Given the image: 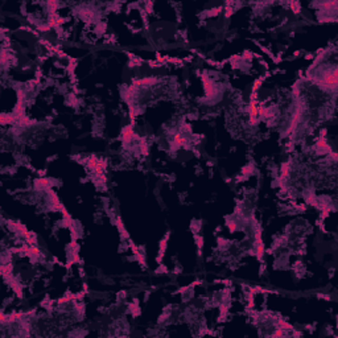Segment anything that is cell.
Instances as JSON below:
<instances>
[{
    "label": "cell",
    "mask_w": 338,
    "mask_h": 338,
    "mask_svg": "<svg viewBox=\"0 0 338 338\" xmlns=\"http://www.w3.org/2000/svg\"><path fill=\"white\" fill-rule=\"evenodd\" d=\"M201 78H202V81H204V89H205V92H206V95L209 98L210 97H214V95H215V87H214V85H213V82L205 74L201 75Z\"/></svg>",
    "instance_id": "6da1fadb"
},
{
    "label": "cell",
    "mask_w": 338,
    "mask_h": 338,
    "mask_svg": "<svg viewBox=\"0 0 338 338\" xmlns=\"http://www.w3.org/2000/svg\"><path fill=\"white\" fill-rule=\"evenodd\" d=\"M135 138V134H134V128H132V124L129 126L124 127L123 131H122V140H123L124 144H128L131 143V140Z\"/></svg>",
    "instance_id": "7a4b0ae2"
},
{
    "label": "cell",
    "mask_w": 338,
    "mask_h": 338,
    "mask_svg": "<svg viewBox=\"0 0 338 338\" xmlns=\"http://www.w3.org/2000/svg\"><path fill=\"white\" fill-rule=\"evenodd\" d=\"M8 283H9V285L12 287L13 292L17 295V297H23V289H21V284L19 283V281L16 280L13 276H12V277L8 280Z\"/></svg>",
    "instance_id": "3957f363"
},
{
    "label": "cell",
    "mask_w": 338,
    "mask_h": 338,
    "mask_svg": "<svg viewBox=\"0 0 338 338\" xmlns=\"http://www.w3.org/2000/svg\"><path fill=\"white\" fill-rule=\"evenodd\" d=\"M129 246H131V248H132V251H134V254H135V256H136V259H138V261L141 264V267H145V261H144V258H143V255L140 254V251L138 250V247L135 246V243H132V242H129Z\"/></svg>",
    "instance_id": "277c9868"
},
{
    "label": "cell",
    "mask_w": 338,
    "mask_h": 338,
    "mask_svg": "<svg viewBox=\"0 0 338 338\" xmlns=\"http://www.w3.org/2000/svg\"><path fill=\"white\" fill-rule=\"evenodd\" d=\"M15 120H16V116H15V115L3 114L1 116H0V123L3 124V126H6V124H8V123H13Z\"/></svg>",
    "instance_id": "5b68a950"
},
{
    "label": "cell",
    "mask_w": 338,
    "mask_h": 338,
    "mask_svg": "<svg viewBox=\"0 0 338 338\" xmlns=\"http://www.w3.org/2000/svg\"><path fill=\"white\" fill-rule=\"evenodd\" d=\"M116 226H118V229H119V231H120V234H122V238H128V232H127V230L124 229L123 222H122L120 217L116 218Z\"/></svg>",
    "instance_id": "8992f818"
},
{
    "label": "cell",
    "mask_w": 338,
    "mask_h": 338,
    "mask_svg": "<svg viewBox=\"0 0 338 338\" xmlns=\"http://www.w3.org/2000/svg\"><path fill=\"white\" fill-rule=\"evenodd\" d=\"M98 161L99 160H98L97 156H94V155H91L87 159V168H89V170H95V166H97Z\"/></svg>",
    "instance_id": "52a82bcc"
},
{
    "label": "cell",
    "mask_w": 338,
    "mask_h": 338,
    "mask_svg": "<svg viewBox=\"0 0 338 338\" xmlns=\"http://www.w3.org/2000/svg\"><path fill=\"white\" fill-rule=\"evenodd\" d=\"M166 239H168V236H165V238L160 242V254H159V256H157V261H161V259H163V256H164V252H165V248H166Z\"/></svg>",
    "instance_id": "ba28073f"
},
{
    "label": "cell",
    "mask_w": 338,
    "mask_h": 338,
    "mask_svg": "<svg viewBox=\"0 0 338 338\" xmlns=\"http://www.w3.org/2000/svg\"><path fill=\"white\" fill-rule=\"evenodd\" d=\"M277 324H279V326H280L281 329H284V330H293V329H295L292 325L288 324V322H285L283 318H277Z\"/></svg>",
    "instance_id": "9c48e42d"
},
{
    "label": "cell",
    "mask_w": 338,
    "mask_h": 338,
    "mask_svg": "<svg viewBox=\"0 0 338 338\" xmlns=\"http://www.w3.org/2000/svg\"><path fill=\"white\" fill-rule=\"evenodd\" d=\"M263 254H264V244L260 243V244H258V247H256V256H258L259 260H261Z\"/></svg>",
    "instance_id": "30bf717a"
},
{
    "label": "cell",
    "mask_w": 338,
    "mask_h": 338,
    "mask_svg": "<svg viewBox=\"0 0 338 338\" xmlns=\"http://www.w3.org/2000/svg\"><path fill=\"white\" fill-rule=\"evenodd\" d=\"M285 334H287L285 330L281 329V328H277V329H276L271 335H272V337H281V335H285Z\"/></svg>",
    "instance_id": "8fae6325"
},
{
    "label": "cell",
    "mask_w": 338,
    "mask_h": 338,
    "mask_svg": "<svg viewBox=\"0 0 338 338\" xmlns=\"http://www.w3.org/2000/svg\"><path fill=\"white\" fill-rule=\"evenodd\" d=\"M195 242H197V247H198V251L201 252V248L204 246V238L200 236V235H195Z\"/></svg>",
    "instance_id": "7c38bea8"
},
{
    "label": "cell",
    "mask_w": 338,
    "mask_h": 338,
    "mask_svg": "<svg viewBox=\"0 0 338 338\" xmlns=\"http://www.w3.org/2000/svg\"><path fill=\"white\" fill-rule=\"evenodd\" d=\"M291 7H292V11L295 12V13H298V12H300V3H298V1H292V3H291Z\"/></svg>",
    "instance_id": "4fadbf2b"
},
{
    "label": "cell",
    "mask_w": 338,
    "mask_h": 338,
    "mask_svg": "<svg viewBox=\"0 0 338 338\" xmlns=\"http://www.w3.org/2000/svg\"><path fill=\"white\" fill-rule=\"evenodd\" d=\"M252 172H254V168H252L251 165H247L242 169V173H243V175H251Z\"/></svg>",
    "instance_id": "5bb4252c"
},
{
    "label": "cell",
    "mask_w": 338,
    "mask_h": 338,
    "mask_svg": "<svg viewBox=\"0 0 338 338\" xmlns=\"http://www.w3.org/2000/svg\"><path fill=\"white\" fill-rule=\"evenodd\" d=\"M227 226H229L230 232H235V231H236V223H235V222L229 221V222H227Z\"/></svg>",
    "instance_id": "9a60e30c"
},
{
    "label": "cell",
    "mask_w": 338,
    "mask_h": 338,
    "mask_svg": "<svg viewBox=\"0 0 338 338\" xmlns=\"http://www.w3.org/2000/svg\"><path fill=\"white\" fill-rule=\"evenodd\" d=\"M221 11H222V8H221V7H218V8H214V9H211L210 12H207V15H209V16H215V15H218Z\"/></svg>",
    "instance_id": "2e32d148"
},
{
    "label": "cell",
    "mask_w": 338,
    "mask_h": 338,
    "mask_svg": "<svg viewBox=\"0 0 338 338\" xmlns=\"http://www.w3.org/2000/svg\"><path fill=\"white\" fill-rule=\"evenodd\" d=\"M7 61H8V54H7L6 50H3V52H1V63H3V65H6Z\"/></svg>",
    "instance_id": "e0dca14e"
},
{
    "label": "cell",
    "mask_w": 338,
    "mask_h": 338,
    "mask_svg": "<svg viewBox=\"0 0 338 338\" xmlns=\"http://www.w3.org/2000/svg\"><path fill=\"white\" fill-rule=\"evenodd\" d=\"M243 58L244 60H247V61H250L252 58V54H251V52H248V50H246V52L243 53Z\"/></svg>",
    "instance_id": "ac0fdd59"
},
{
    "label": "cell",
    "mask_w": 338,
    "mask_h": 338,
    "mask_svg": "<svg viewBox=\"0 0 338 338\" xmlns=\"http://www.w3.org/2000/svg\"><path fill=\"white\" fill-rule=\"evenodd\" d=\"M226 11H227V12H226V17H230V16H231V15H232V12H234V9H232V8H230V7H227V8H226Z\"/></svg>",
    "instance_id": "d6986e66"
}]
</instances>
